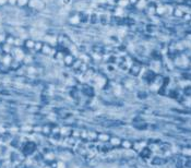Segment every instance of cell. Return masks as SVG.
I'll use <instances>...</instances> for the list:
<instances>
[{"mask_svg":"<svg viewBox=\"0 0 191 168\" xmlns=\"http://www.w3.org/2000/svg\"><path fill=\"white\" fill-rule=\"evenodd\" d=\"M30 9L32 10H41L44 8V2L42 0H30L28 1V5H27Z\"/></svg>","mask_w":191,"mask_h":168,"instance_id":"1","label":"cell"},{"mask_svg":"<svg viewBox=\"0 0 191 168\" xmlns=\"http://www.w3.org/2000/svg\"><path fill=\"white\" fill-rule=\"evenodd\" d=\"M35 42L32 38H27L25 39L24 43H23V48L27 49V50H34V46H35Z\"/></svg>","mask_w":191,"mask_h":168,"instance_id":"2","label":"cell"},{"mask_svg":"<svg viewBox=\"0 0 191 168\" xmlns=\"http://www.w3.org/2000/svg\"><path fill=\"white\" fill-rule=\"evenodd\" d=\"M41 52H43L44 55H49L50 52H52V47L49 46V45H47V44H44Z\"/></svg>","mask_w":191,"mask_h":168,"instance_id":"3","label":"cell"},{"mask_svg":"<svg viewBox=\"0 0 191 168\" xmlns=\"http://www.w3.org/2000/svg\"><path fill=\"white\" fill-rule=\"evenodd\" d=\"M63 60H65V65L70 66V65H72V63H73V61H74V58L72 57V56H71V55H65V57H63Z\"/></svg>","mask_w":191,"mask_h":168,"instance_id":"4","label":"cell"},{"mask_svg":"<svg viewBox=\"0 0 191 168\" xmlns=\"http://www.w3.org/2000/svg\"><path fill=\"white\" fill-rule=\"evenodd\" d=\"M28 1L30 0H18L16 1V5L20 7V8H25V7L28 5Z\"/></svg>","mask_w":191,"mask_h":168,"instance_id":"5","label":"cell"},{"mask_svg":"<svg viewBox=\"0 0 191 168\" xmlns=\"http://www.w3.org/2000/svg\"><path fill=\"white\" fill-rule=\"evenodd\" d=\"M98 20H99V16H98L96 13H93L90 15V20H89V21H90L92 24H96V23L98 22Z\"/></svg>","mask_w":191,"mask_h":168,"instance_id":"6","label":"cell"},{"mask_svg":"<svg viewBox=\"0 0 191 168\" xmlns=\"http://www.w3.org/2000/svg\"><path fill=\"white\" fill-rule=\"evenodd\" d=\"M43 45H44V43H42V42H39V41H36L35 46H34V50H35V52H41L42 48H43Z\"/></svg>","mask_w":191,"mask_h":168,"instance_id":"7","label":"cell"},{"mask_svg":"<svg viewBox=\"0 0 191 168\" xmlns=\"http://www.w3.org/2000/svg\"><path fill=\"white\" fill-rule=\"evenodd\" d=\"M99 21H101V23L103 25H106L107 23H108V16L105 15V14H102V15L99 16Z\"/></svg>","mask_w":191,"mask_h":168,"instance_id":"8","label":"cell"},{"mask_svg":"<svg viewBox=\"0 0 191 168\" xmlns=\"http://www.w3.org/2000/svg\"><path fill=\"white\" fill-rule=\"evenodd\" d=\"M16 1L18 0H8V5L11 7H14V5H16Z\"/></svg>","mask_w":191,"mask_h":168,"instance_id":"9","label":"cell"},{"mask_svg":"<svg viewBox=\"0 0 191 168\" xmlns=\"http://www.w3.org/2000/svg\"><path fill=\"white\" fill-rule=\"evenodd\" d=\"M5 5H8V0H0V7H3Z\"/></svg>","mask_w":191,"mask_h":168,"instance_id":"10","label":"cell"},{"mask_svg":"<svg viewBox=\"0 0 191 168\" xmlns=\"http://www.w3.org/2000/svg\"><path fill=\"white\" fill-rule=\"evenodd\" d=\"M0 18H1V12H0Z\"/></svg>","mask_w":191,"mask_h":168,"instance_id":"11","label":"cell"}]
</instances>
